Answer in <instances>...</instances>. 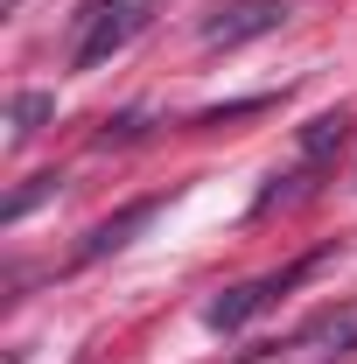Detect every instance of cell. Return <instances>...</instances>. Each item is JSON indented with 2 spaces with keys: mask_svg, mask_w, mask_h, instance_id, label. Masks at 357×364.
I'll use <instances>...</instances> for the list:
<instances>
[{
  "mask_svg": "<svg viewBox=\"0 0 357 364\" xmlns=\"http://www.w3.org/2000/svg\"><path fill=\"white\" fill-rule=\"evenodd\" d=\"M343 134H351V112H322V119H309V127H302V161L315 168L329 147H343Z\"/></svg>",
  "mask_w": 357,
  "mask_h": 364,
  "instance_id": "8992f818",
  "label": "cell"
},
{
  "mask_svg": "<svg viewBox=\"0 0 357 364\" xmlns=\"http://www.w3.org/2000/svg\"><path fill=\"white\" fill-rule=\"evenodd\" d=\"M294 14V0H231L224 14H211L203 21V49H238V43H260V36H273L280 21Z\"/></svg>",
  "mask_w": 357,
  "mask_h": 364,
  "instance_id": "3957f363",
  "label": "cell"
},
{
  "mask_svg": "<svg viewBox=\"0 0 357 364\" xmlns=\"http://www.w3.org/2000/svg\"><path fill=\"white\" fill-rule=\"evenodd\" d=\"M49 119H56V98H49V91H14V98H7V140H14V147L36 140Z\"/></svg>",
  "mask_w": 357,
  "mask_h": 364,
  "instance_id": "5b68a950",
  "label": "cell"
},
{
  "mask_svg": "<svg viewBox=\"0 0 357 364\" xmlns=\"http://www.w3.org/2000/svg\"><path fill=\"white\" fill-rule=\"evenodd\" d=\"M147 21H154V0H91L85 7V36H78V49H70V63H78V70H98L105 56H119V49L134 43Z\"/></svg>",
  "mask_w": 357,
  "mask_h": 364,
  "instance_id": "7a4b0ae2",
  "label": "cell"
},
{
  "mask_svg": "<svg viewBox=\"0 0 357 364\" xmlns=\"http://www.w3.org/2000/svg\"><path fill=\"white\" fill-rule=\"evenodd\" d=\"M56 168H49V176H28L21 182V189H14V196H7V203H0V225H21V218H28V210H36V203H43V196H56Z\"/></svg>",
  "mask_w": 357,
  "mask_h": 364,
  "instance_id": "52a82bcc",
  "label": "cell"
},
{
  "mask_svg": "<svg viewBox=\"0 0 357 364\" xmlns=\"http://www.w3.org/2000/svg\"><path fill=\"white\" fill-rule=\"evenodd\" d=\"M161 210V196H140V203H127L119 218H105V225H91L85 231V245H78V259H105V252H119V245H134V231L147 225Z\"/></svg>",
  "mask_w": 357,
  "mask_h": 364,
  "instance_id": "277c9868",
  "label": "cell"
},
{
  "mask_svg": "<svg viewBox=\"0 0 357 364\" xmlns=\"http://www.w3.org/2000/svg\"><path fill=\"white\" fill-rule=\"evenodd\" d=\"M252 112H273V98H238V105H211V112H196L189 127H224V119H252Z\"/></svg>",
  "mask_w": 357,
  "mask_h": 364,
  "instance_id": "ba28073f",
  "label": "cell"
},
{
  "mask_svg": "<svg viewBox=\"0 0 357 364\" xmlns=\"http://www.w3.org/2000/svg\"><path fill=\"white\" fill-rule=\"evenodd\" d=\"M322 259H329V245H322V252H309V259H294V267H280V273H260V280H238V287H224L218 301L203 309V322H211V329H245L252 316H267L287 287H302V280H309Z\"/></svg>",
  "mask_w": 357,
  "mask_h": 364,
  "instance_id": "6da1fadb",
  "label": "cell"
}]
</instances>
